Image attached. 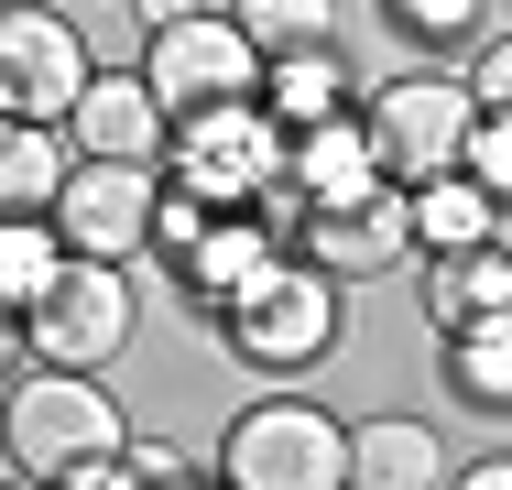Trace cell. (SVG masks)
I'll list each match as a JSON object with an SVG mask.
<instances>
[{"instance_id":"7","label":"cell","mask_w":512,"mask_h":490,"mask_svg":"<svg viewBox=\"0 0 512 490\" xmlns=\"http://www.w3.org/2000/svg\"><path fill=\"white\" fill-rule=\"evenodd\" d=\"M120 349H131V284H120V262H77L66 251V273L22 316V360H44V371H109Z\"/></svg>"},{"instance_id":"23","label":"cell","mask_w":512,"mask_h":490,"mask_svg":"<svg viewBox=\"0 0 512 490\" xmlns=\"http://www.w3.org/2000/svg\"><path fill=\"white\" fill-rule=\"evenodd\" d=\"M393 22L414 44H469V33H491V0H393Z\"/></svg>"},{"instance_id":"9","label":"cell","mask_w":512,"mask_h":490,"mask_svg":"<svg viewBox=\"0 0 512 490\" xmlns=\"http://www.w3.org/2000/svg\"><path fill=\"white\" fill-rule=\"evenodd\" d=\"M153 164H77L66 186H55V240L77 251V262H131L142 240H153Z\"/></svg>"},{"instance_id":"27","label":"cell","mask_w":512,"mask_h":490,"mask_svg":"<svg viewBox=\"0 0 512 490\" xmlns=\"http://www.w3.org/2000/svg\"><path fill=\"white\" fill-rule=\"evenodd\" d=\"M120 458H131V480H142V490H164V480H186V458H175V447H120Z\"/></svg>"},{"instance_id":"19","label":"cell","mask_w":512,"mask_h":490,"mask_svg":"<svg viewBox=\"0 0 512 490\" xmlns=\"http://www.w3.org/2000/svg\"><path fill=\"white\" fill-rule=\"evenodd\" d=\"M447 382L469 403L512 414V316H480V327H447Z\"/></svg>"},{"instance_id":"24","label":"cell","mask_w":512,"mask_h":490,"mask_svg":"<svg viewBox=\"0 0 512 490\" xmlns=\"http://www.w3.org/2000/svg\"><path fill=\"white\" fill-rule=\"evenodd\" d=\"M207 218H218V207H197V196H175V186H164V196H153V251H175V262H186Z\"/></svg>"},{"instance_id":"10","label":"cell","mask_w":512,"mask_h":490,"mask_svg":"<svg viewBox=\"0 0 512 490\" xmlns=\"http://www.w3.org/2000/svg\"><path fill=\"white\" fill-rule=\"evenodd\" d=\"M306 262L327 273V284H360V273H393V262H414L404 186L360 196V207H306Z\"/></svg>"},{"instance_id":"29","label":"cell","mask_w":512,"mask_h":490,"mask_svg":"<svg viewBox=\"0 0 512 490\" xmlns=\"http://www.w3.org/2000/svg\"><path fill=\"white\" fill-rule=\"evenodd\" d=\"M11 360H22V316L0 305V382H11Z\"/></svg>"},{"instance_id":"20","label":"cell","mask_w":512,"mask_h":490,"mask_svg":"<svg viewBox=\"0 0 512 490\" xmlns=\"http://www.w3.org/2000/svg\"><path fill=\"white\" fill-rule=\"evenodd\" d=\"M55 273H66V240H55V218H0V305H11V316H33Z\"/></svg>"},{"instance_id":"16","label":"cell","mask_w":512,"mask_h":490,"mask_svg":"<svg viewBox=\"0 0 512 490\" xmlns=\"http://www.w3.org/2000/svg\"><path fill=\"white\" fill-rule=\"evenodd\" d=\"M262 262H273V218H262V207H218V218L197 229V251H186L175 273H186V294H207V305H229V294L251 284Z\"/></svg>"},{"instance_id":"33","label":"cell","mask_w":512,"mask_h":490,"mask_svg":"<svg viewBox=\"0 0 512 490\" xmlns=\"http://www.w3.org/2000/svg\"><path fill=\"white\" fill-rule=\"evenodd\" d=\"M0 490H33V480H0Z\"/></svg>"},{"instance_id":"11","label":"cell","mask_w":512,"mask_h":490,"mask_svg":"<svg viewBox=\"0 0 512 490\" xmlns=\"http://www.w3.org/2000/svg\"><path fill=\"white\" fill-rule=\"evenodd\" d=\"M66 142H77V164H153L164 153V98L142 77H88V98L66 109Z\"/></svg>"},{"instance_id":"18","label":"cell","mask_w":512,"mask_h":490,"mask_svg":"<svg viewBox=\"0 0 512 490\" xmlns=\"http://www.w3.org/2000/svg\"><path fill=\"white\" fill-rule=\"evenodd\" d=\"M404 229H414V251H480L502 229V207L469 175H425V186H404Z\"/></svg>"},{"instance_id":"30","label":"cell","mask_w":512,"mask_h":490,"mask_svg":"<svg viewBox=\"0 0 512 490\" xmlns=\"http://www.w3.org/2000/svg\"><path fill=\"white\" fill-rule=\"evenodd\" d=\"M131 11H142V33H153V22H175V11H197V0H131Z\"/></svg>"},{"instance_id":"15","label":"cell","mask_w":512,"mask_h":490,"mask_svg":"<svg viewBox=\"0 0 512 490\" xmlns=\"http://www.w3.org/2000/svg\"><path fill=\"white\" fill-rule=\"evenodd\" d=\"M66 175H77V142L55 120H0V218H55Z\"/></svg>"},{"instance_id":"32","label":"cell","mask_w":512,"mask_h":490,"mask_svg":"<svg viewBox=\"0 0 512 490\" xmlns=\"http://www.w3.org/2000/svg\"><path fill=\"white\" fill-rule=\"evenodd\" d=\"M0 120H11V88H0Z\"/></svg>"},{"instance_id":"21","label":"cell","mask_w":512,"mask_h":490,"mask_svg":"<svg viewBox=\"0 0 512 490\" xmlns=\"http://www.w3.org/2000/svg\"><path fill=\"white\" fill-rule=\"evenodd\" d=\"M229 22L251 33V55H316V44H338V0H229Z\"/></svg>"},{"instance_id":"8","label":"cell","mask_w":512,"mask_h":490,"mask_svg":"<svg viewBox=\"0 0 512 490\" xmlns=\"http://www.w3.org/2000/svg\"><path fill=\"white\" fill-rule=\"evenodd\" d=\"M88 44H77V22L66 11H44V0H0V88H11V120H55L66 131V109L88 98Z\"/></svg>"},{"instance_id":"22","label":"cell","mask_w":512,"mask_h":490,"mask_svg":"<svg viewBox=\"0 0 512 490\" xmlns=\"http://www.w3.org/2000/svg\"><path fill=\"white\" fill-rule=\"evenodd\" d=\"M458 175H469L480 196H491V207H512V109H480V131H469Z\"/></svg>"},{"instance_id":"14","label":"cell","mask_w":512,"mask_h":490,"mask_svg":"<svg viewBox=\"0 0 512 490\" xmlns=\"http://www.w3.org/2000/svg\"><path fill=\"white\" fill-rule=\"evenodd\" d=\"M480 316H512V251L480 240V251H436L425 262V327H480Z\"/></svg>"},{"instance_id":"28","label":"cell","mask_w":512,"mask_h":490,"mask_svg":"<svg viewBox=\"0 0 512 490\" xmlns=\"http://www.w3.org/2000/svg\"><path fill=\"white\" fill-rule=\"evenodd\" d=\"M447 490H512V458H480V469H458Z\"/></svg>"},{"instance_id":"6","label":"cell","mask_w":512,"mask_h":490,"mask_svg":"<svg viewBox=\"0 0 512 490\" xmlns=\"http://www.w3.org/2000/svg\"><path fill=\"white\" fill-rule=\"evenodd\" d=\"M142 88L164 98V120H186V109H218V98H251L262 88V55H251V33L229 22V11H175V22H153L142 33V66H131Z\"/></svg>"},{"instance_id":"4","label":"cell","mask_w":512,"mask_h":490,"mask_svg":"<svg viewBox=\"0 0 512 490\" xmlns=\"http://www.w3.org/2000/svg\"><path fill=\"white\" fill-rule=\"evenodd\" d=\"M218 490H349V425L327 403H251L218 436Z\"/></svg>"},{"instance_id":"17","label":"cell","mask_w":512,"mask_h":490,"mask_svg":"<svg viewBox=\"0 0 512 490\" xmlns=\"http://www.w3.org/2000/svg\"><path fill=\"white\" fill-rule=\"evenodd\" d=\"M262 120L273 131H316V120H338L349 109V66H338V44H316V55H262Z\"/></svg>"},{"instance_id":"31","label":"cell","mask_w":512,"mask_h":490,"mask_svg":"<svg viewBox=\"0 0 512 490\" xmlns=\"http://www.w3.org/2000/svg\"><path fill=\"white\" fill-rule=\"evenodd\" d=\"M164 490H207V480H164Z\"/></svg>"},{"instance_id":"3","label":"cell","mask_w":512,"mask_h":490,"mask_svg":"<svg viewBox=\"0 0 512 490\" xmlns=\"http://www.w3.org/2000/svg\"><path fill=\"white\" fill-rule=\"evenodd\" d=\"M360 131H371L382 186H425V175H458V153L480 131V98H469V77H447V66H414V77H382L371 88Z\"/></svg>"},{"instance_id":"25","label":"cell","mask_w":512,"mask_h":490,"mask_svg":"<svg viewBox=\"0 0 512 490\" xmlns=\"http://www.w3.org/2000/svg\"><path fill=\"white\" fill-rule=\"evenodd\" d=\"M469 98H480V109H512V33H491V44H480V66H469Z\"/></svg>"},{"instance_id":"2","label":"cell","mask_w":512,"mask_h":490,"mask_svg":"<svg viewBox=\"0 0 512 490\" xmlns=\"http://www.w3.org/2000/svg\"><path fill=\"white\" fill-rule=\"evenodd\" d=\"M218 327H229V360H251V371H306V360H327V338H338V284L316 273L306 251H273L251 284L218 305Z\"/></svg>"},{"instance_id":"26","label":"cell","mask_w":512,"mask_h":490,"mask_svg":"<svg viewBox=\"0 0 512 490\" xmlns=\"http://www.w3.org/2000/svg\"><path fill=\"white\" fill-rule=\"evenodd\" d=\"M44 490H142V480H131V458H88V469H66V480H44Z\"/></svg>"},{"instance_id":"12","label":"cell","mask_w":512,"mask_h":490,"mask_svg":"<svg viewBox=\"0 0 512 490\" xmlns=\"http://www.w3.org/2000/svg\"><path fill=\"white\" fill-rule=\"evenodd\" d=\"M284 175H295V207H360V196H382V164H371L360 109L316 120V131H284Z\"/></svg>"},{"instance_id":"1","label":"cell","mask_w":512,"mask_h":490,"mask_svg":"<svg viewBox=\"0 0 512 490\" xmlns=\"http://www.w3.org/2000/svg\"><path fill=\"white\" fill-rule=\"evenodd\" d=\"M0 447H11L22 480H66L88 458H120L131 425H120V403L99 392V371H44L33 360L22 382L0 392Z\"/></svg>"},{"instance_id":"5","label":"cell","mask_w":512,"mask_h":490,"mask_svg":"<svg viewBox=\"0 0 512 490\" xmlns=\"http://www.w3.org/2000/svg\"><path fill=\"white\" fill-rule=\"evenodd\" d=\"M164 142H175V196H197V207H262L284 186V131L262 120V98L186 109V120H164Z\"/></svg>"},{"instance_id":"13","label":"cell","mask_w":512,"mask_h":490,"mask_svg":"<svg viewBox=\"0 0 512 490\" xmlns=\"http://www.w3.org/2000/svg\"><path fill=\"white\" fill-rule=\"evenodd\" d=\"M349 490H447V447L425 414H371L349 425Z\"/></svg>"}]
</instances>
